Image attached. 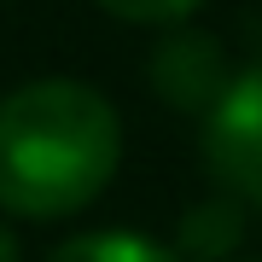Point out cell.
<instances>
[{
  "label": "cell",
  "instance_id": "1",
  "mask_svg": "<svg viewBox=\"0 0 262 262\" xmlns=\"http://www.w3.org/2000/svg\"><path fill=\"white\" fill-rule=\"evenodd\" d=\"M122 163V117L99 88L41 76L0 99V210L58 222L88 210Z\"/></svg>",
  "mask_w": 262,
  "mask_h": 262
},
{
  "label": "cell",
  "instance_id": "2",
  "mask_svg": "<svg viewBox=\"0 0 262 262\" xmlns=\"http://www.w3.org/2000/svg\"><path fill=\"white\" fill-rule=\"evenodd\" d=\"M204 169L227 198L262 210V64L239 70L204 117Z\"/></svg>",
  "mask_w": 262,
  "mask_h": 262
},
{
  "label": "cell",
  "instance_id": "3",
  "mask_svg": "<svg viewBox=\"0 0 262 262\" xmlns=\"http://www.w3.org/2000/svg\"><path fill=\"white\" fill-rule=\"evenodd\" d=\"M233 76H239L233 58H227V47L210 29H169L146 58L151 94L163 105H175V111H187V117H210L215 99L233 88Z\"/></svg>",
  "mask_w": 262,
  "mask_h": 262
},
{
  "label": "cell",
  "instance_id": "4",
  "mask_svg": "<svg viewBox=\"0 0 262 262\" xmlns=\"http://www.w3.org/2000/svg\"><path fill=\"white\" fill-rule=\"evenodd\" d=\"M245 239V204L239 198H198L175 227V256L181 262H227Z\"/></svg>",
  "mask_w": 262,
  "mask_h": 262
},
{
  "label": "cell",
  "instance_id": "5",
  "mask_svg": "<svg viewBox=\"0 0 262 262\" xmlns=\"http://www.w3.org/2000/svg\"><path fill=\"white\" fill-rule=\"evenodd\" d=\"M47 262H181L169 245L134 233V227H105V233H76L58 251H47Z\"/></svg>",
  "mask_w": 262,
  "mask_h": 262
},
{
  "label": "cell",
  "instance_id": "6",
  "mask_svg": "<svg viewBox=\"0 0 262 262\" xmlns=\"http://www.w3.org/2000/svg\"><path fill=\"white\" fill-rule=\"evenodd\" d=\"M99 12H111L122 24H151V29H181L198 12V0H94Z\"/></svg>",
  "mask_w": 262,
  "mask_h": 262
},
{
  "label": "cell",
  "instance_id": "7",
  "mask_svg": "<svg viewBox=\"0 0 262 262\" xmlns=\"http://www.w3.org/2000/svg\"><path fill=\"white\" fill-rule=\"evenodd\" d=\"M0 262H18V239H12L6 222H0Z\"/></svg>",
  "mask_w": 262,
  "mask_h": 262
}]
</instances>
